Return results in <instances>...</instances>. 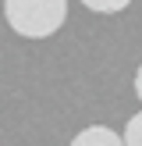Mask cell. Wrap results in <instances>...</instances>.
<instances>
[{"mask_svg": "<svg viewBox=\"0 0 142 146\" xmlns=\"http://www.w3.org/2000/svg\"><path fill=\"white\" fill-rule=\"evenodd\" d=\"M4 18L25 39H46L68 18V0H4Z\"/></svg>", "mask_w": 142, "mask_h": 146, "instance_id": "6da1fadb", "label": "cell"}, {"mask_svg": "<svg viewBox=\"0 0 142 146\" xmlns=\"http://www.w3.org/2000/svg\"><path fill=\"white\" fill-rule=\"evenodd\" d=\"M71 146H124V135H117L106 125H89L85 132H78Z\"/></svg>", "mask_w": 142, "mask_h": 146, "instance_id": "7a4b0ae2", "label": "cell"}, {"mask_svg": "<svg viewBox=\"0 0 142 146\" xmlns=\"http://www.w3.org/2000/svg\"><path fill=\"white\" fill-rule=\"evenodd\" d=\"M89 11H96V14H117V11H124L131 0H82Z\"/></svg>", "mask_w": 142, "mask_h": 146, "instance_id": "3957f363", "label": "cell"}, {"mask_svg": "<svg viewBox=\"0 0 142 146\" xmlns=\"http://www.w3.org/2000/svg\"><path fill=\"white\" fill-rule=\"evenodd\" d=\"M124 146H142V111L135 118H128L124 125Z\"/></svg>", "mask_w": 142, "mask_h": 146, "instance_id": "277c9868", "label": "cell"}, {"mask_svg": "<svg viewBox=\"0 0 142 146\" xmlns=\"http://www.w3.org/2000/svg\"><path fill=\"white\" fill-rule=\"evenodd\" d=\"M135 96H139V100H142V68H139V71H135Z\"/></svg>", "mask_w": 142, "mask_h": 146, "instance_id": "5b68a950", "label": "cell"}]
</instances>
